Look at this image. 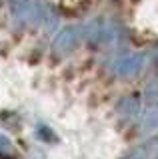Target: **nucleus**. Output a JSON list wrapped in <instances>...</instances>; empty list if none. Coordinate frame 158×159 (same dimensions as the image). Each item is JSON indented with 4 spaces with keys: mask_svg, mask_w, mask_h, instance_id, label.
I'll use <instances>...</instances> for the list:
<instances>
[]
</instances>
